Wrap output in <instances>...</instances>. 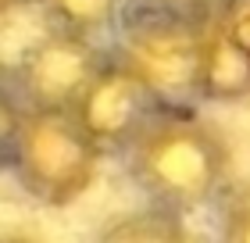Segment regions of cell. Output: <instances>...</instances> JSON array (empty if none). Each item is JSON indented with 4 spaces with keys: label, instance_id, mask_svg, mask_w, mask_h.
Here are the masks:
<instances>
[{
    "label": "cell",
    "instance_id": "obj_1",
    "mask_svg": "<svg viewBox=\"0 0 250 243\" xmlns=\"http://www.w3.org/2000/svg\"><path fill=\"white\" fill-rule=\"evenodd\" d=\"M122 165L154 207L189 215L225 197L232 150L197 108H168L122 154Z\"/></svg>",
    "mask_w": 250,
    "mask_h": 243
},
{
    "label": "cell",
    "instance_id": "obj_2",
    "mask_svg": "<svg viewBox=\"0 0 250 243\" xmlns=\"http://www.w3.org/2000/svg\"><path fill=\"white\" fill-rule=\"evenodd\" d=\"M4 150L21 193L43 207L86 197L107 157L72 111H18L11 100H4Z\"/></svg>",
    "mask_w": 250,
    "mask_h": 243
},
{
    "label": "cell",
    "instance_id": "obj_3",
    "mask_svg": "<svg viewBox=\"0 0 250 243\" xmlns=\"http://www.w3.org/2000/svg\"><path fill=\"white\" fill-rule=\"evenodd\" d=\"M214 15L129 11L107 40L111 57L154 89L165 108H197L200 68Z\"/></svg>",
    "mask_w": 250,
    "mask_h": 243
},
{
    "label": "cell",
    "instance_id": "obj_4",
    "mask_svg": "<svg viewBox=\"0 0 250 243\" xmlns=\"http://www.w3.org/2000/svg\"><path fill=\"white\" fill-rule=\"evenodd\" d=\"M107 61V43L54 29L47 22V29L11 61L7 100L18 111H75Z\"/></svg>",
    "mask_w": 250,
    "mask_h": 243
},
{
    "label": "cell",
    "instance_id": "obj_5",
    "mask_svg": "<svg viewBox=\"0 0 250 243\" xmlns=\"http://www.w3.org/2000/svg\"><path fill=\"white\" fill-rule=\"evenodd\" d=\"M161 111L168 108L154 97V89L111 57L107 68L97 75V83L86 89V97L75 104L72 114L104 154L122 157Z\"/></svg>",
    "mask_w": 250,
    "mask_h": 243
},
{
    "label": "cell",
    "instance_id": "obj_6",
    "mask_svg": "<svg viewBox=\"0 0 250 243\" xmlns=\"http://www.w3.org/2000/svg\"><path fill=\"white\" fill-rule=\"evenodd\" d=\"M250 97V50L211 22L200 68V104H240Z\"/></svg>",
    "mask_w": 250,
    "mask_h": 243
},
{
    "label": "cell",
    "instance_id": "obj_7",
    "mask_svg": "<svg viewBox=\"0 0 250 243\" xmlns=\"http://www.w3.org/2000/svg\"><path fill=\"white\" fill-rule=\"evenodd\" d=\"M40 11L54 29L107 43L129 15V0H40Z\"/></svg>",
    "mask_w": 250,
    "mask_h": 243
},
{
    "label": "cell",
    "instance_id": "obj_8",
    "mask_svg": "<svg viewBox=\"0 0 250 243\" xmlns=\"http://www.w3.org/2000/svg\"><path fill=\"white\" fill-rule=\"evenodd\" d=\"M97 243H197L186 225V215L146 204L140 211L118 215L97 233Z\"/></svg>",
    "mask_w": 250,
    "mask_h": 243
},
{
    "label": "cell",
    "instance_id": "obj_9",
    "mask_svg": "<svg viewBox=\"0 0 250 243\" xmlns=\"http://www.w3.org/2000/svg\"><path fill=\"white\" fill-rule=\"evenodd\" d=\"M214 243H250V179L229 186L218 200Z\"/></svg>",
    "mask_w": 250,
    "mask_h": 243
},
{
    "label": "cell",
    "instance_id": "obj_10",
    "mask_svg": "<svg viewBox=\"0 0 250 243\" xmlns=\"http://www.w3.org/2000/svg\"><path fill=\"white\" fill-rule=\"evenodd\" d=\"M214 25L232 43H240L243 50H250V0H218Z\"/></svg>",
    "mask_w": 250,
    "mask_h": 243
},
{
    "label": "cell",
    "instance_id": "obj_11",
    "mask_svg": "<svg viewBox=\"0 0 250 243\" xmlns=\"http://www.w3.org/2000/svg\"><path fill=\"white\" fill-rule=\"evenodd\" d=\"M218 0H129V11H183V15H214Z\"/></svg>",
    "mask_w": 250,
    "mask_h": 243
},
{
    "label": "cell",
    "instance_id": "obj_12",
    "mask_svg": "<svg viewBox=\"0 0 250 243\" xmlns=\"http://www.w3.org/2000/svg\"><path fill=\"white\" fill-rule=\"evenodd\" d=\"M40 0H0V15L15 18V15H29V11H36Z\"/></svg>",
    "mask_w": 250,
    "mask_h": 243
},
{
    "label": "cell",
    "instance_id": "obj_13",
    "mask_svg": "<svg viewBox=\"0 0 250 243\" xmlns=\"http://www.w3.org/2000/svg\"><path fill=\"white\" fill-rule=\"evenodd\" d=\"M4 243H43L40 236H32V233H7Z\"/></svg>",
    "mask_w": 250,
    "mask_h": 243
}]
</instances>
